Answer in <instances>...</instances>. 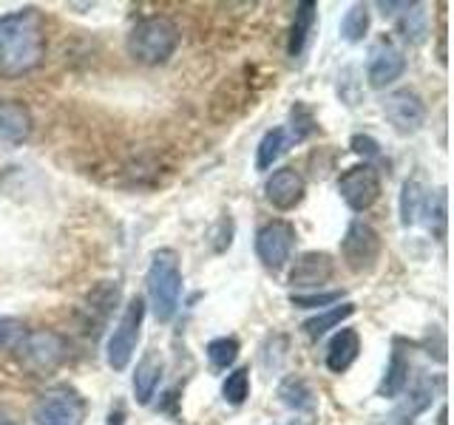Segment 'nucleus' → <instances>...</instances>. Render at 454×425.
I'll list each match as a JSON object with an SVG mask.
<instances>
[{
	"mask_svg": "<svg viewBox=\"0 0 454 425\" xmlns=\"http://www.w3.org/2000/svg\"><path fill=\"white\" fill-rule=\"evenodd\" d=\"M278 397L284 406H290L295 411H312L316 408V391H312V386L298 375H290L281 380L278 386Z\"/></svg>",
	"mask_w": 454,
	"mask_h": 425,
	"instance_id": "19",
	"label": "nucleus"
},
{
	"mask_svg": "<svg viewBox=\"0 0 454 425\" xmlns=\"http://www.w3.org/2000/svg\"><path fill=\"white\" fill-rule=\"evenodd\" d=\"M287 425H309V422H301V420H293V422H287Z\"/></svg>",
	"mask_w": 454,
	"mask_h": 425,
	"instance_id": "33",
	"label": "nucleus"
},
{
	"mask_svg": "<svg viewBox=\"0 0 454 425\" xmlns=\"http://www.w3.org/2000/svg\"><path fill=\"white\" fill-rule=\"evenodd\" d=\"M295 227L284 219H273L259 227L255 233V255L267 269H281L290 261L293 247H295Z\"/></svg>",
	"mask_w": 454,
	"mask_h": 425,
	"instance_id": "7",
	"label": "nucleus"
},
{
	"mask_svg": "<svg viewBox=\"0 0 454 425\" xmlns=\"http://www.w3.org/2000/svg\"><path fill=\"white\" fill-rule=\"evenodd\" d=\"M338 193L352 212H364L380 198V174L372 165H355L340 174Z\"/></svg>",
	"mask_w": 454,
	"mask_h": 425,
	"instance_id": "8",
	"label": "nucleus"
},
{
	"mask_svg": "<svg viewBox=\"0 0 454 425\" xmlns=\"http://www.w3.org/2000/svg\"><path fill=\"white\" fill-rule=\"evenodd\" d=\"M0 425H20L18 414H14L12 406H6V403H0Z\"/></svg>",
	"mask_w": 454,
	"mask_h": 425,
	"instance_id": "31",
	"label": "nucleus"
},
{
	"mask_svg": "<svg viewBox=\"0 0 454 425\" xmlns=\"http://www.w3.org/2000/svg\"><path fill=\"white\" fill-rule=\"evenodd\" d=\"M222 397L231 406H241V403L247 400V397H250V368L247 366H239V368H233V372L224 377Z\"/></svg>",
	"mask_w": 454,
	"mask_h": 425,
	"instance_id": "24",
	"label": "nucleus"
},
{
	"mask_svg": "<svg viewBox=\"0 0 454 425\" xmlns=\"http://www.w3.org/2000/svg\"><path fill=\"white\" fill-rule=\"evenodd\" d=\"M145 287H148V304H151L153 318L160 323L174 321L179 309V298H182V267H179L176 250L162 247L151 255Z\"/></svg>",
	"mask_w": 454,
	"mask_h": 425,
	"instance_id": "3",
	"label": "nucleus"
},
{
	"mask_svg": "<svg viewBox=\"0 0 454 425\" xmlns=\"http://www.w3.org/2000/svg\"><path fill=\"white\" fill-rule=\"evenodd\" d=\"M423 202H426V193L420 188L418 179H409L403 182V193H401V224L411 227L418 221V216L423 212Z\"/></svg>",
	"mask_w": 454,
	"mask_h": 425,
	"instance_id": "22",
	"label": "nucleus"
},
{
	"mask_svg": "<svg viewBox=\"0 0 454 425\" xmlns=\"http://www.w3.org/2000/svg\"><path fill=\"white\" fill-rule=\"evenodd\" d=\"M304 193H307V182L295 167H278L267 176L264 196H267V202L281 212L295 210L304 202Z\"/></svg>",
	"mask_w": 454,
	"mask_h": 425,
	"instance_id": "12",
	"label": "nucleus"
},
{
	"mask_svg": "<svg viewBox=\"0 0 454 425\" xmlns=\"http://www.w3.org/2000/svg\"><path fill=\"white\" fill-rule=\"evenodd\" d=\"M369 32V6L366 4H355L344 20H340V37L347 42H361Z\"/></svg>",
	"mask_w": 454,
	"mask_h": 425,
	"instance_id": "23",
	"label": "nucleus"
},
{
	"mask_svg": "<svg viewBox=\"0 0 454 425\" xmlns=\"http://www.w3.org/2000/svg\"><path fill=\"white\" fill-rule=\"evenodd\" d=\"M106 425H125V408L117 406V408H111V414H108V422Z\"/></svg>",
	"mask_w": 454,
	"mask_h": 425,
	"instance_id": "32",
	"label": "nucleus"
},
{
	"mask_svg": "<svg viewBox=\"0 0 454 425\" xmlns=\"http://www.w3.org/2000/svg\"><path fill=\"white\" fill-rule=\"evenodd\" d=\"M179 26L165 18V14H151V18H142L131 26L125 40L128 57L142 66H162L179 49Z\"/></svg>",
	"mask_w": 454,
	"mask_h": 425,
	"instance_id": "2",
	"label": "nucleus"
},
{
	"mask_svg": "<svg viewBox=\"0 0 454 425\" xmlns=\"http://www.w3.org/2000/svg\"><path fill=\"white\" fill-rule=\"evenodd\" d=\"M401 35L406 42H423V37L429 35V23H426V12L420 4H409V9L403 12Z\"/></svg>",
	"mask_w": 454,
	"mask_h": 425,
	"instance_id": "25",
	"label": "nucleus"
},
{
	"mask_svg": "<svg viewBox=\"0 0 454 425\" xmlns=\"http://www.w3.org/2000/svg\"><path fill=\"white\" fill-rule=\"evenodd\" d=\"M145 312H148L145 298H139V295H134L131 301L125 304L122 315H120L117 326H114V332L108 337V346H106V358H108V366L114 368V372H125L128 363L134 360Z\"/></svg>",
	"mask_w": 454,
	"mask_h": 425,
	"instance_id": "4",
	"label": "nucleus"
},
{
	"mask_svg": "<svg viewBox=\"0 0 454 425\" xmlns=\"http://www.w3.org/2000/svg\"><path fill=\"white\" fill-rule=\"evenodd\" d=\"M361 354V335L355 329H338L326 346V368L333 375H344Z\"/></svg>",
	"mask_w": 454,
	"mask_h": 425,
	"instance_id": "16",
	"label": "nucleus"
},
{
	"mask_svg": "<svg viewBox=\"0 0 454 425\" xmlns=\"http://www.w3.org/2000/svg\"><path fill=\"white\" fill-rule=\"evenodd\" d=\"M239 340L236 337H216V340H210L207 344V360L213 368H227V366H233L236 358H239Z\"/></svg>",
	"mask_w": 454,
	"mask_h": 425,
	"instance_id": "26",
	"label": "nucleus"
},
{
	"mask_svg": "<svg viewBox=\"0 0 454 425\" xmlns=\"http://www.w3.org/2000/svg\"><path fill=\"white\" fill-rule=\"evenodd\" d=\"M46 54V26L37 9H20L0 18V74L23 77Z\"/></svg>",
	"mask_w": 454,
	"mask_h": 425,
	"instance_id": "1",
	"label": "nucleus"
},
{
	"mask_svg": "<svg viewBox=\"0 0 454 425\" xmlns=\"http://www.w3.org/2000/svg\"><path fill=\"white\" fill-rule=\"evenodd\" d=\"M349 148L352 153H358L364 165H372L375 159H380V145H378V139H372L369 134H355L349 139Z\"/></svg>",
	"mask_w": 454,
	"mask_h": 425,
	"instance_id": "30",
	"label": "nucleus"
},
{
	"mask_svg": "<svg viewBox=\"0 0 454 425\" xmlns=\"http://www.w3.org/2000/svg\"><path fill=\"white\" fill-rule=\"evenodd\" d=\"M287 145H290L287 128H270V131L262 136L259 148H255V167L270 170L278 162V156L287 151Z\"/></svg>",
	"mask_w": 454,
	"mask_h": 425,
	"instance_id": "20",
	"label": "nucleus"
},
{
	"mask_svg": "<svg viewBox=\"0 0 454 425\" xmlns=\"http://www.w3.org/2000/svg\"><path fill=\"white\" fill-rule=\"evenodd\" d=\"M312 131H316V120H312V113L301 103H295V108H293V134H287V136L293 142H301Z\"/></svg>",
	"mask_w": 454,
	"mask_h": 425,
	"instance_id": "29",
	"label": "nucleus"
},
{
	"mask_svg": "<svg viewBox=\"0 0 454 425\" xmlns=\"http://www.w3.org/2000/svg\"><path fill=\"white\" fill-rule=\"evenodd\" d=\"M316 20H318V6L312 4V0H304V4L295 6V18H293V26H290V42H287L290 57H301V51L307 49V40L312 35V28H316Z\"/></svg>",
	"mask_w": 454,
	"mask_h": 425,
	"instance_id": "17",
	"label": "nucleus"
},
{
	"mask_svg": "<svg viewBox=\"0 0 454 425\" xmlns=\"http://www.w3.org/2000/svg\"><path fill=\"white\" fill-rule=\"evenodd\" d=\"M18 352V358L28 366L35 368V372H49V368L60 366L66 360V340L54 332H26L20 337V344L14 346Z\"/></svg>",
	"mask_w": 454,
	"mask_h": 425,
	"instance_id": "9",
	"label": "nucleus"
},
{
	"mask_svg": "<svg viewBox=\"0 0 454 425\" xmlns=\"http://www.w3.org/2000/svg\"><path fill=\"white\" fill-rule=\"evenodd\" d=\"M162 358H160V352L156 349H148L145 354L139 358L137 368H134V397H137V403L139 406H148L153 400V394L156 389H160V382H162Z\"/></svg>",
	"mask_w": 454,
	"mask_h": 425,
	"instance_id": "15",
	"label": "nucleus"
},
{
	"mask_svg": "<svg viewBox=\"0 0 454 425\" xmlns=\"http://www.w3.org/2000/svg\"><path fill=\"white\" fill-rule=\"evenodd\" d=\"M340 298H344V292H309V295H298L293 292L290 295V304L295 309H318V306H333V304H340Z\"/></svg>",
	"mask_w": 454,
	"mask_h": 425,
	"instance_id": "27",
	"label": "nucleus"
},
{
	"mask_svg": "<svg viewBox=\"0 0 454 425\" xmlns=\"http://www.w3.org/2000/svg\"><path fill=\"white\" fill-rule=\"evenodd\" d=\"M383 117L392 122L395 131L415 134L426 122V105L415 91H392L383 99Z\"/></svg>",
	"mask_w": 454,
	"mask_h": 425,
	"instance_id": "11",
	"label": "nucleus"
},
{
	"mask_svg": "<svg viewBox=\"0 0 454 425\" xmlns=\"http://www.w3.org/2000/svg\"><path fill=\"white\" fill-rule=\"evenodd\" d=\"M340 255H344V264L352 273H372L383 255L380 233L364 219L349 221L344 238H340Z\"/></svg>",
	"mask_w": 454,
	"mask_h": 425,
	"instance_id": "5",
	"label": "nucleus"
},
{
	"mask_svg": "<svg viewBox=\"0 0 454 425\" xmlns=\"http://www.w3.org/2000/svg\"><path fill=\"white\" fill-rule=\"evenodd\" d=\"M355 315V304H340V306H333V309H324V312H318L316 318H309L307 323H304V332L309 335V337H324L330 329H338L340 323L344 321H349Z\"/></svg>",
	"mask_w": 454,
	"mask_h": 425,
	"instance_id": "21",
	"label": "nucleus"
},
{
	"mask_svg": "<svg viewBox=\"0 0 454 425\" xmlns=\"http://www.w3.org/2000/svg\"><path fill=\"white\" fill-rule=\"evenodd\" d=\"M406 386H409V360L401 352H392V360L378 382V397H383V400H395V397H401L406 391Z\"/></svg>",
	"mask_w": 454,
	"mask_h": 425,
	"instance_id": "18",
	"label": "nucleus"
},
{
	"mask_svg": "<svg viewBox=\"0 0 454 425\" xmlns=\"http://www.w3.org/2000/svg\"><path fill=\"white\" fill-rule=\"evenodd\" d=\"M406 74V57L403 51L392 46V42H380V46L372 51V60H369L366 68V80L372 89H387L395 80H401Z\"/></svg>",
	"mask_w": 454,
	"mask_h": 425,
	"instance_id": "13",
	"label": "nucleus"
},
{
	"mask_svg": "<svg viewBox=\"0 0 454 425\" xmlns=\"http://www.w3.org/2000/svg\"><path fill=\"white\" fill-rule=\"evenodd\" d=\"M85 403L82 397L68 386H54L37 397L32 408L35 425H74L82 420Z\"/></svg>",
	"mask_w": 454,
	"mask_h": 425,
	"instance_id": "6",
	"label": "nucleus"
},
{
	"mask_svg": "<svg viewBox=\"0 0 454 425\" xmlns=\"http://www.w3.org/2000/svg\"><path fill=\"white\" fill-rule=\"evenodd\" d=\"M35 131L32 108L20 99H0V139L20 145Z\"/></svg>",
	"mask_w": 454,
	"mask_h": 425,
	"instance_id": "14",
	"label": "nucleus"
},
{
	"mask_svg": "<svg viewBox=\"0 0 454 425\" xmlns=\"http://www.w3.org/2000/svg\"><path fill=\"white\" fill-rule=\"evenodd\" d=\"M26 323L18 318H9V315H0V349H14L20 344V337L26 335Z\"/></svg>",
	"mask_w": 454,
	"mask_h": 425,
	"instance_id": "28",
	"label": "nucleus"
},
{
	"mask_svg": "<svg viewBox=\"0 0 454 425\" xmlns=\"http://www.w3.org/2000/svg\"><path fill=\"white\" fill-rule=\"evenodd\" d=\"M335 275V261L330 252L324 250H309L301 252L295 259L293 269H290V287L293 290H321L326 281H333Z\"/></svg>",
	"mask_w": 454,
	"mask_h": 425,
	"instance_id": "10",
	"label": "nucleus"
}]
</instances>
